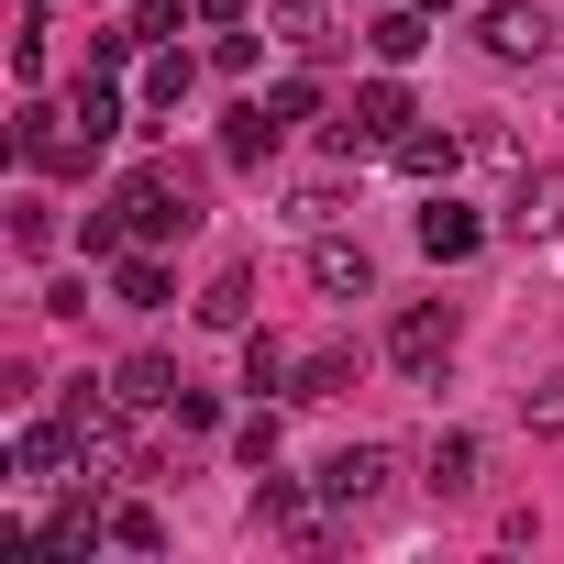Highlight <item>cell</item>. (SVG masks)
<instances>
[{
    "label": "cell",
    "instance_id": "1",
    "mask_svg": "<svg viewBox=\"0 0 564 564\" xmlns=\"http://www.w3.org/2000/svg\"><path fill=\"white\" fill-rule=\"evenodd\" d=\"M476 45H487L498 67H542V56H553V12H542V0H487V12H476Z\"/></svg>",
    "mask_w": 564,
    "mask_h": 564
},
{
    "label": "cell",
    "instance_id": "2",
    "mask_svg": "<svg viewBox=\"0 0 564 564\" xmlns=\"http://www.w3.org/2000/svg\"><path fill=\"white\" fill-rule=\"evenodd\" d=\"M388 476H399V454H388V443H344V454L322 465V509H344V520H355V509H377V498H388Z\"/></svg>",
    "mask_w": 564,
    "mask_h": 564
},
{
    "label": "cell",
    "instance_id": "3",
    "mask_svg": "<svg viewBox=\"0 0 564 564\" xmlns=\"http://www.w3.org/2000/svg\"><path fill=\"white\" fill-rule=\"evenodd\" d=\"M399 133H410V89H399V78H366V89H355V111L333 122V144H344V155H355V144H399Z\"/></svg>",
    "mask_w": 564,
    "mask_h": 564
},
{
    "label": "cell",
    "instance_id": "4",
    "mask_svg": "<svg viewBox=\"0 0 564 564\" xmlns=\"http://www.w3.org/2000/svg\"><path fill=\"white\" fill-rule=\"evenodd\" d=\"M254 531H276L289 553H333V520H322V509H311L300 487H276V476L254 487Z\"/></svg>",
    "mask_w": 564,
    "mask_h": 564
},
{
    "label": "cell",
    "instance_id": "5",
    "mask_svg": "<svg viewBox=\"0 0 564 564\" xmlns=\"http://www.w3.org/2000/svg\"><path fill=\"white\" fill-rule=\"evenodd\" d=\"M122 221H133L144 243H166V232H188L199 210H188V188H177V177H155V166H144V177H122Z\"/></svg>",
    "mask_w": 564,
    "mask_h": 564
},
{
    "label": "cell",
    "instance_id": "6",
    "mask_svg": "<svg viewBox=\"0 0 564 564\" xmlns=\"http://www.w3.org/2000/svg\"><path fill=\"white\" fill-rule=\"evenodd\" d=\"M388 355H399L410 377H443V366H454V311H399V322H388Z\"/></svg>",
    "mask_w": 564,
    "mask_h": 564
},
{
    "label": "cell",
    "instance_id": "7",
    "mask_svg": "<svg viewBox=\"0 0 564 564\" xmlns=\"http://www.w3.org/2000/svg\"><path fill=\"white\" fill-rule=\"evenodd\" d=\"M311 289H322V300H366V289H377V254L344 243V232H322V243H311Z\"/></svg>",
    "mask_w": 564,
    "mask_h": 564
},
{
    "label": "cell",
    "instance_id": "8",
    "mask_svg": "<svg viewBox=\"0 0 564 564\" xmlns=\"http://www.w3.org/2000/svg\"><path fill=\"white\" fill-rule=\"evenodd\" d=\"M476 465H487V443H476V432H432L421 487H432V498H465V487H476Z\"/></svg>",
    "mask_w": 564,
    "mask_h": 564
},
{
    "label": "cell",
    "instance_id": "9",
    "mask_svg": "<svg viewBox=\"0 0 564 564\" xmlns=\"http://www.w3.org/2000/svg\"><path fill=\"white\" fill-rule=\"evenodd\" d=\"M476 243H487V221H476V210H454V199H432V210H421V254H432V265H465Z\"/></svg>",
    "mask_w": 564,
    "mask_h": 564
},
{
    "label": "cell",
    "instance_id": "10",
    "mask_svg": "<svg viewBox=\"0 0 564 564\" xmlns=\"http://www.w3.org/2000/svg\"><path fill=\"white\" fill-rule=\"evenodd\" d=\"M67 443H78V432H45V421H23V443H12L23 487H56V476H67Z\"/></svg>",
    "mask_w": 564,
    "mask_h": 564
},
{
    "label": "cell",
    "instance_id": "11",
    "mask_svg": "<svg viewBox=\"0 0 564 564\" xmlns=\"http://www.w3.org/2000/svg\"><path fill=\"white\" fill-rule=\"evenodd\" d=\"M199 322H210V333H243V322H254V276H243V265L199 289Z\"/></svg>",
    "mask_w": 564,
    "mask_h": 564
},
{
    "label": "cell",
    "instance_id": "12",
    "mask_svg": "<svg viewBox=\"0 0 564 564\" xmlns=\"http://www.w3.org/2000/svg\"><path fill=\"white\" fill-rule=\"evenodd\" d=\"M276 221H289V232H333V221H344V188H333V177H300Z\"/></svg>",
    "mask_w": 564,
    "mask_h": 564
},
{
    "label": "cell",
    "instance_id": "13",
    "mask_svg": "<svg viewBox=\"0 0 564 564\" xmlns=\"http://www.w3.org/2000/svg\"><path fill=\"white\" fill-rule=\"evenodd\" d=\"M188 89H199V56H188V45H155V67H144V100H155V111H177Z\"/></svg>",
    "mask_w": 564,
    "mask_h": 564
},
{
    "label": "cell",
    "instance_id": "14",
    "mask_svg": "<svg viewBox=\"0 0 564 564\" xmlns=\"http://www.w3.org/2000/svg\"><path fill=\"white\" fill-rule=\"evenodd\" d=\"M265 144H276V100H243V111L221 122V155H232V166H254Z\"/></svg>",
    "mask_w": 564,
    "mask_h": 564
},
{
    "label": "cell",
    "instance_id": "15",
    "mask_svg": "<svg viewBox=\"0 0 564 564\" xmlns=\"http://www.w3.org/2000/svg\"><path fill=\"white\" fill-rule=\"evenodd\" d=\"M111 388H122L133 410H177V366H166V355H133V366H122Z\"/></svg>",
    "mask_w": 564,
    "mask_h": 564
},
{
    "label": "cell",
    "instance_id": "16",
    "mask_svg": "<svg viewBox=\"0 0 564 564\" xmlns=\"http://www.w3.org/2000/svg\"><path fill=\"white\" fill-rule=\"evenodd\" d=\"M520 232H564V166H542V177H520V210H509Z\"/></svg>",
    "mask_w": 564,
    "mask_h": 564
},
{
    "label": "cell",
    "instance_id": "17",
    "mask_svg": "<svg viewBox=\"0 0 564 564\" xmlns=\"http://www.w3.org/2000/svg\"><path fill=\"white\" fill-rule=\"evenodd\" d=\"M111 300H122V311H166V265H155V254H122V265H111Z\"/></svg>",
    "mask_w": 564,
    "mask_h": 564
},
{
    "label": "cell",
    "instance_id": "18",
    "mask_svg": "<svg viewBox=\"0 0 564 564\" xmlns=\"http://www.w3.org/2000/svg\"><path fill=\"white\" fill-rule=\"evenodd\" d=\"M67 122H78L89 144H111V133H122V100H111L100 78H78V100H67Z\"/></svg>",
    "mask_w": 564,
    "mask_h": 564
},
{
    "label": "cell",
    "instance_id": "19",
    "mask_svg": "<svg viewBox=\"0 0 564 564\" xmlns=\"http://www.w3.org/2000/svg\"><path fill=\"white\" fill-rule=\"evenodd\" d=\"M388 155H399L410 177H454V155H465V144H454V133H399Z\"/></svg>",
    "mask_w": 564,
    "mask_h": 564
},
{
    "label": "cell",
    "instance_id": "20",
    "mask_svg": "<svg viewBox=\"0 0 564 564\" xmlns=\"http://www.w3.org/2000/svg\"><path fill=\"white\" fill-rule=\"evenodd\" d=\"M111 553H166V520H155L144 498H122V509H111Z\"/></svg>",
    "mask_w": 564,
    "mask_h": 564
},
{
    "label": "cell",
    "instance_id": "21",
    "mask_svg": "<svg viewBox=\"0 0 564 564\" xmlns=\"http://www.w3.org/2000/svg\"><path fill=\"white\" fill-rule=\"evenodd\" d=\"M300 366H289V344L276 333H243V388H289Z\"/></svg>",
    "mask_w": 564,
    "mask_h": 564
},
{
    "label": "cell",
    "instance_id": "22",
    "mask_svg": "<svg viewBox=\"0 0 564 564\" xmlns=\"http://www.w3.org/2000/svg\"><path fill=\"white\" fill-rule=\"evenodd\" d=\"M421 45H432V23H421V12H377V56H388V67H410Z\"/></svg>",
    "mask_w": 564,
    "mask_h": 564
},
{
    "label": "cell",
    "instance_id": "23",
    "mask_svg": "<svg viewBox=\"0 0 564 564\" xmlns=\"http://www.w3.org/2000/svg\"><path fill=\"white\" fill-rule=\"evenodd\" d=\"M520 421H531L542 443H564V377H542V388H520Z\"/></svg>",
    "mask_w": 564,
    "mask_h": 564
},
{
    "label": "cell",
    "instance_id": "24",
    "mask_svg": "<svg viewBox=\"0 0 564 564\" xmlns=\"http://www.w3.org/2000/svg\"><path fill=\"white\" fill-rule=\"evenodd\" d=\"M333 388H355V355H311V366H300V388H289V399H333Z\"/></svg>",
    "mask_w": 564,
    "mask_h": 564
},
{
    "label": "cell",
    "instance_id": "25",
    "mask_svg": "<svg viewBox=\"0 0 564 564\" xmlns=\"http://www.w3.org/2000/svg\"><path fill=\"white\" fill-rule=\"evenodd\" d=\"M12 243H23V254H45V243H56V210H45V199H23V210H12Z\"/></svg>",
    "mask_w": 564,
    "mask_h": 564
},
{
    "label": "cell",
    "instance_id": "26",
    "mask_svg": "<svg viewBox=\"0 0 564 564\" xmlns=\"http://www.w3.org/2000/svg\"><path fill=\"white\" fill-rule=\"evenodd\" d=\"M322 111V78H276V122H311Z\"/></svg>",
    "mask_w": 564,
    "mask_h": 564
},
{
    "label": "cell",
    "instance_id": "27",
    "mask_svg": "<svg viewBox=\"0 0 564 564\" xmlns=\"http://www.w3.org/2000/svg\"><path fill=\"white\" fill-rule=\"evenodd\" d=\"M232 443H243V465H276V410H254V421H243Z\"/></svg>",
    "mask_w": 564,
    "mask_h": 564
},
{
    "label": "cell",
    "instance_id": "28",
    "mask_svg": "<svg viewBox=\"0 0 564 564\" xmlns=\"http://www.w3.org/2000/svg\"><path fill=\"white\" fill-rule=\"evenodd\" d=\"M232 12H243V0H199V23H232Z\"/></svg>",
    "mask_w": 564,
    "mask_h": 564
}]
</instances>
